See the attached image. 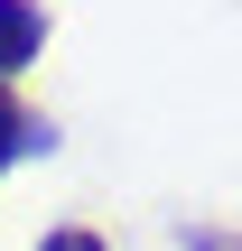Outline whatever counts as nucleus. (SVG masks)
<instances>
[{
	"label": "nucleus",
	"mask_w": 242,
	"mask_h": 251,
	"mask_svg": "<svg viewBox=\"0 0 242 251\" xmlns=\"http://www.w3.org/2000/svg\"><path fill=\"white\" fill-rule=\"evenodd\" d=\"M47 56V9L37 0H0V84H19Z\"/></svg>",
	"instance_id": "nucleus-1"
},
{
	"label": "nucleus",
	"mask_w": 242,
	"mask_h": 251,
	"mask_svg": "<svg viewBox=\"0 0 242 251\" xmlns=\"http://www.w3.org/2000/svg\"><path fill=\"white\" fill-rule=\"evenodd\" d=\"M47 149H56V121H47V112H28V102H19V84H0V177H9L19 158H47Z\"/></svg>",
	"instance_id": "nucleus-2"
},
{
	"label": "nucleus",
	"mask_w": 242,
	"mask_h": 251,
	"mask_svg": "<svg viewBox=\"0 0 242 251\" xmlns=\"http://www.w3.org/2000/svg\"><path fill=\"white\" fill-rule=\"evenodd\" d=\"M37 251H112V242H103L93 224H56V233H47V242H37Z\"/></svg>",
	"instance_id": "nucleus-3"
},
{
	"label": "nucleus",
	"mask_w": 242,
	"mask_h": 251,
	"mask_svg": "<svg viewBox=\"0 0 242 251\" xmlns=\"http://www.w3.org/2000/svg\"><path fill=\"white\" fill-rule=\"evenodd\" d=\"M187 251H242V233H224V224H187Z\"/></svg>",
	"instance_id": "nucleus-4"
}]
</instances>
